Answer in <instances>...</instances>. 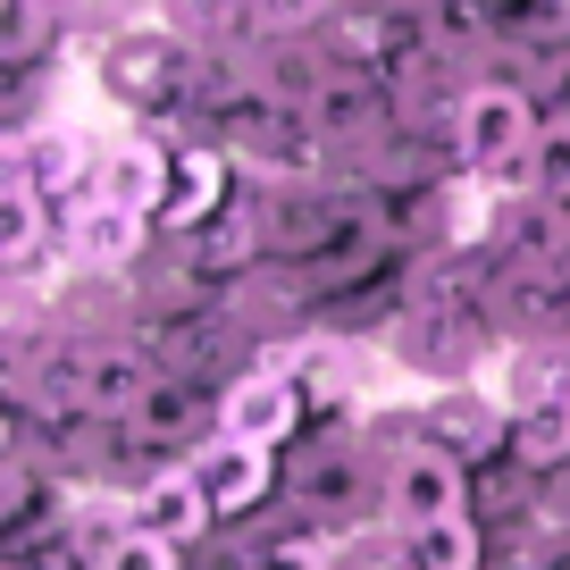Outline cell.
<instances>
[{
    "instance_id": "6da1fadb",
    "label": "cell",
    "mask_w": 570,
    "mask_h": 570,
    "mask_svg": "<svg viewBox=\"0 0 570 570\" xmlns=\"http://www.w3.org/2000/svg\"><path fill=\"white\" fill-rule=\"evenodd\" d=\"M285 512H303L327 537L386 529V453H377L370 420H320L285 453Z\"/></svg>"
},
{
    "instance_id": "7a4b0ae2",
    "label": "cell",
    "mask_w": 570,
    "mask_h": 570,
    "mask_svg": "<svg viewBox=\"0 0 570 570\" xmlns=\"http://www.w3.org/2000/svg\"><path fill=\"white\" fill-rule=\"evenodd\" d=\"M92 85L101 101H118L142 135L160 142H194L185 126V85H194V51L168 18H118L92 35Z\"/></svg>"
},
{
    "instance_id": "3957f363",
    "label": "cell",
    "mask_w": 570,
    "mask_h": 570,
    "mask_svg": "<svg viewBox=\"0 0 570 570\" xmlns=\"http://www.w3.org/2000/svg\"><path fill=\"white\" fill-rule=\"evenodd\" d=\"M537 135H546V118H537L529 85L470 76L462 101H453V118H445V160L462 168V177H487L503 202H520V177H529Z\"/></svg>"
},
{
    "instance_id": "277c9868",
    "label": "cell",
    "mask_w": 570,
    "mask_h": 570,
    "mask_svg": "<svg viewBox=\"0 0 570 570\" xmlns=\"http://www.w3.org/2000/svg\"><path fill=\"white\" fill-rule=\"evenodd\" d=\"M377 453H386V529L394 537H420L436 520H462L479 503V470H462L453 453L420 445L403 420H370Z\"/></svg>"
},
{
    "instance_id": "5b68a950",
    "label": "cell",
    "mask_w": 570,
    "mask_h": 570,
    "mask_svg": "<svg viewBox=\"0 0 570 570\" xmlns=\"http://www.w3.org/2000/svg\"><path fill=\"white\" fill-rule=\"evenodd\" d=\"M403 428L420 436V445L453 453L462 470H495L512 462V403H503L487 377H470V386H428L403 403Z\"/></svg>"
},
{
    "instance_id": "8992f818",
    "label": "cell",
    "mask_w": 570,
    "mask_h": 570,
    "mask_svg": "<svg viewBox=\"0 0 570 570\" xmlns=\"http://www.w3.org/2000/svg\"><path fill=\"white\" fill-rule=\"evenodd\" d=\"M0 160H18L26 177L42 185V202H51L59 218H76V210H92V202H101L109 135H92V126H76L68 109H59V118L42 126L35 142H0Z\"/></svg>"
},
{
    "instance_id": "52a82bcc",
    "label": "cell",
    "mask_w": 570,
    "mask_h": 570,
    "mask_svg": "<svg viewBox=\"0 0 570 570\" xmlns=\"http://www.w3.org/2000/svg\"><path fill=\"white\" fill-rule=\"evenodd\" d=\"M311 428H320V411H311L303 377L285 370V361H261V370H244L227 394H218V436H244V445L294 453Z\"/></svg>"
},
{
    "instance_id": "ba28073f",
    "label": "cell",
    "mask_w": 570,
    "mask_h": 570,
    "mask_svg": "<svg viewBox=\"0 0 570 570\" xmlns=\"http://www.w3.org/2000/svg\"><path fill=\"white\" fill-rule=\"evenodd\" d=\"M194 479L210 495L218 529H261V512H285V453L244 445V436H210L194 453Z\"/></svg>"
},
{
    "instance_id": "9c48e42d",
    "label": "cell",
    "mask_w": 570,
    "mask_h": 570,
    "mask_svg": "<svg viewBox=\"0 0 570 570\" xmlns=\"http://www.w3.org/2000/svg\"><path fill=\"white\" fill-rule=\"evenodd\" d=\"M160 252V227L135 210H118V202H92V210L59 218V261H68V277H135L142 261Z\"/></svg>"
},
{
    "instance_id": "30bf717a",
    "label": "cell",
    "mask_w": 570,
    "mask_h": 570,
    "mask_svg": "<svg viewBox=\"0 0 570 570\" xmlns=\"http://www.w3.org/2000/svg\"><path fill=\"white\" fill-rule=\"evenodd\" d=\"M126 436H135L160 470H185L218 436V394L210 386H185V377H160V386L142 394V411L126 420Z\"/></svg>"
},
{
    "instance_id": "8fae6325",
    "label": "cell",
    "mask_w": 570,
    "mask_h": 570,
    "mask_svg": "<svg viewBox=\"0 0 570 570\" xmlns=\"http://www.w3.org/2000/svg\"><path fill=\"white\" fill-rule=\"evenodd\" d=\"M244 202V168L218 151V142H177V177H168V210H160V244H185L210 218H227Z\"/></svg>"
},
{
    "instance_id": "7c38bea8",
    "label": "cell",
    "mask_w": 570,
    "mask_h": 570,
    "mask_svg": "<svg viewBox=\"0 0 570 570\" xmlns=\"http://www.w3.org/2000/svg\"><path fill=\"white\" fill-rule=\"evenodd\" d=\"M135 537L142 546H168V553H202L218 537V512H210V495H202L194 462L135 487Z\"/></svg>"
},
{
    "instance_id": "4fadbf2b",
    "label": "cell",
    "mask_w": 570,
    "mask_h": 570,
    "mask_svg": "<svg viewBox=\"0 0 570 570\" xmlns=\"http://www.w3.org/2000/svg\"><path fill=\"white\" fill-rule=\"evenodd\" d=\"M168 177H177V142L142 135V126L109 135L101 202H118V210H135V218H151V227H160V210H168Z\"/></svg>"
},
{
    "instance_id": "5bb4252c",
    "label": "cell",
    "mask_w": 570,
    "mask_h": 570,
    "mask_svg": "<svg viewBox=\"0 0 570 570\" xmlns=\"http://www.w3.org/2000/svg\"><path fill=\"white\" fill-rule=\"evenodd\" d=\"M59 546H68L85 570H118L126 546H135V495H126V487H68Z\"/></svg>"
},
{
    "instance_id": "9a60e30c",
    "label": "cell",
    "mask_w": 570,
    "mask_h": 570,
    "mask_svg": "<svg viewBox=\"0 0 570 570\" xmlns=\"http://www.w3.org/2000/svg\"><path fill=\"white\" fill-rule=\"evenodd\" d=\"M76 0H0V76H51L68 59Z\"/></svg>"
},
{
    "instance_id": "2e32d148",
    "label": "cell",
    "mask_w": 570,
    "mask_h": 570,
    "mask_svg": "<svg viewBox=\"0 0 570 570\" xmlns=\"http://www.w3.org/2000/svg\"><path fill=\"white\" fill-rule=\"evenodd\" d=\"M403 562H411V570H503V562H495V529H487L479 512L436 520V529L403 537Z\"/></svg>"
},
{
    "instance_id": "e0dca14e",
    "label": "cell",
    "mask_w": 570,
    "mask_h": 570,
    "mask_svg": "<svg viewBox=\"0 0 570 570\" xmlns=\"http://www.w3.org/2000/svg\"><path fill=\"white\" fill-rule=\"evenodd\" d=\"M344 9H353V0H244L252 51H277V42H327Z\"/></svg>"
},
{
    "instance_id": "ac0fdd59",
    "label": "cell",
    "mask_w": 570,
    "mask_h": 570,
    "mask_svg": "<svg viewBox=\"0 0 570 570\" xmlns=\"http://www.w3.org/2000/svg\"><path fill=\"white\" fill-rule=\"evenodd\" d=\"M512 462L529 470L537 487L570 470V403H546V411H520L512 420Z\"/></svg>"
},
{
    "instance_id": "d6986e66",
    "label": "cell",
    "mask_w": 570,
    "mask_h": 570,
    "mask_svg": "<svg viewBox=\"0 0 570 570\" xmlns=\"http://www.w3.org/2000/svg\"><path fill=\"white\" fill-rule=\"evenodd\" d=\"M520 202H546V210H570V126H546L529 151V177H520Z\"/></svg>"
},
{
    "instance_id": "ffe728a7",
    "label": "cell",
    "mask_w": 570,
    "mask_h": 570,
    "mask_svg": "<svg viewBox=\"0 0 570 570\" xmlns=\"http://www.w3.org/2000/svg\"><path fill=\"white\" fill-rule=\"evenodd\" d=\"M529 101L546 126H570V59H546V68H529Z\"/></svg>"
},
{
    "instance_id": "44dd1931",
    "label": "cell",
    "mask_w": 570,
    "mask_h": 570,
    "mask_svg": "<svg viewBox=\"0 0 570 570\" xmlns=\"http://www.w3.org/2000/svg\"><path fill=\"white\" fill-rule=\"evenodd\" d=\"M0 570H85V562H76L59 537H42V546H9V553H0Z\"/></svg>"
},
{
    "instance_id": "7402d4cb",
    "label": "cell",
    "mask_w": 570,
    "mask_h": 570,
    "mask_svg": "<svg viewBox=\"0 0 570 570\" xmlns=\"http://www.w3.org/2000/svg\"><path fill=\"white\" fill-rule=\"evenodd\" d=\"M537 529L570 537V470H562V479H546V495H537Z\"/></svg>"
},
{
    "instance_id": "603a6c76",
    "label": "cell",
    "mask_w": 570,
    "mask_h": 570,
    "mask_svg": "<svg viewBox=\"0 0 570 570\" xmlns=\"http://www.w3.org/2000/svg\"><path fill=\"white\" fill-rule=\"evenodd\" d=\"M118 570H194V553H168V546H142V537H135Z\"/></svg>"
},
{
    "instance_id": "cb8c5ba5",
    "label": "cell",
    "mask_w": 570,
    "mask_h": 570,
    "mask_svg": "<svg viewBox=\"0 0 570 570\" xmlns=\"http://www.w3.org/2000/svg\"><path fill=\"white\" fill-rule=\"evenodd\" d=\"M562 361H570V344H562Z\"/></svg>"
}]
</instances>
